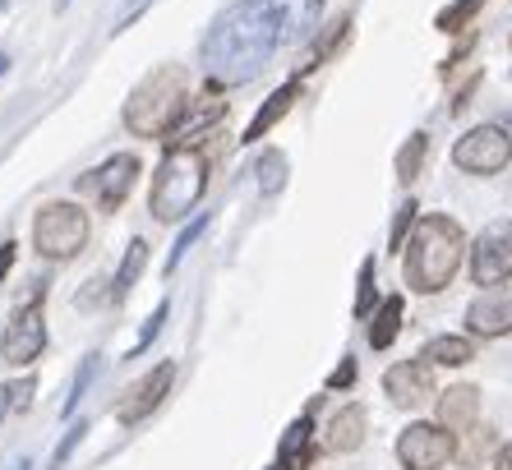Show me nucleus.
Returning <instances> with one entry per match:
<instances>
[{"mask_svg":"<svg viewBox=\"0 0 512 470\" xmlns=\"http://www.w3.org/2000/svg\"><path fill=\"white\" fill-rule=\"evenodd\" d=\"M319 24V0H236L203 37V70L217 83H250L277 51Z\"/></svg>","mask_w":512,"mask_h":470,"instance_id":"f257e3e1","label":"nucleus"},{"mask_svg":"<svg viewBox=\"0 0 512 470\" xmlns=\"http://www.w3.org/2000/svg\"><path fill=\"white\" fill-rule=\"evenodd\" d=\"M466 259V235L453 217H443V212H429L420 217L411 240H406V263H402V277L411 291L420 295H439L443 286L457 277Z\"/></svg>","mask_w":512,"mask_h":470,"instance_id":"f03ea898","label":"nucleus"},{"mask_svg":"<svg viewBox=\"0 0 512 470\" xmlns=\"http://www.w3.org/2000/svg\"><path fill=\"white\" fill-rule=\"evenodd\" d=\"M208 171H213V157H208L203 143L167 148V157H162L153 176V194H148V208H153L157 222H185V212L199 208L203 189H208Z\"/></svg>","mask_w":512,"mask_h":470,"instance_id":"7ed1b4c3","label":"nucleus"},{"mask_svg":"<svg viewBox=\"0 0 512 470\" xmlns=\"http://www.w3.org/2000/svg\"><path fill=\"white\" fill-rule=\"evenodd\" d=\"M185 74L176 65H157L153 74H143L134 83L130 102H125V130L139 139H167L176 116L185 111Z\"/></svg>","mask_w":512,"mask_h":470,"instance_id":"20e7f679","label":"nucleus"},{"mask_svg":"<svg viewBox=\"0 0 512 470\" xmlns=\"http://www.w3.org/2000/svg\"><path fill=\"white\" fill-rule=\"evenodd\" d=\"M88 231H93V222L79 203H42L33 217V249L42 259L70 263L88 249Z\"/></svg>","mask_w":512,"mask_h":470,"instance_id":"39448f33","label":"nucleus"},{"mask_svg":"<svg viewBox=\"0 0 512 470\" xmlns=\"http://www.w3.org/2000/svg\"><path fill=\"white\" fill-rule=\"evenodd\" d=\"M42 295H47V282H37L33 300L19 305L0 332V360L5 365H33L37 355L47 351V323H42Z\"/></svg>","mask_w":512,"mask_h":470,"instance_id":"423d86ee","label":"nucleus"},{"mask_svg":"<svg viewBox=\"0 0 512 470\" xmlns=\"http://www.w3.org/2000/svg\"><path fill=\"white\" fill-rule=\"evenodd\" d=\"M512 162V134L503 125H476L453 143V166L466 176H499Z\"/></svg>","mask_w":512,"mask_h":470,"instance_id":"0eeeda50","label":"nucleus"},{"mask_svg":"<svg viewBox=\"0 0 512 470\" xmlns=\"http://www.w3.org/2000/svg\"><path fill=\"white\" fill-rule=\"evenodd\" d=\"M139 171L143 166H139L134 153H111L102 166H93L88 176H79V194H88V199L97 203V212H116L120 203L130 199Z\"/></svg>","mask_w":512,"mask_h":470,"instance_id":"6e6552de","label":"nucleus"},{"mask_svg":"<svg viewBox=\"0 0 512 470\" xmlns=\"http://www.w3.org/2000/svg\"><path fill=\"white\" fill-rule=\"evenodd\" d=\"M508 277H512V222L499 217L471 245V282L489 291V286H503Z\"/></svg>","mask_w":512,"mask_h":470,"instance_id":"1a4fd4ad","label":"nucleus"},{"mask_svg":"<svg viewBox=\"0 0 512 470\" xmlns=\"http://www.w3.org/2000/svg\"><path fill=\"white\" fill-rule=\"evenodd\" d=\"M457 457V434L443 424H411L397 438V461L406 470H443Z\"/></svg>","mask_w":512,"mask_h":470,"instance_id":"9d476101","label":"nucleus"},{"mask_svg":"<svg viewBox=\"0 0 512 470\" xmlns=\"http://www.w3.org/2000/svg\"><path fill=\"white\" fill-rule=\"evenodd\" d=\"M171 383H176V360H162L157 369H148V374L134 383L130 392H125V401L116 406V420L120 424H139L148 420V415L162 406V401L171 397Z\"/></svg>","mask_w":512,"mask_h":470,"instance_id":"9b49d317","label":"nucleus"},{"mask_svg":"<svg viewBox=\"0 0 512 470\" xmlns=\"http://www.w3.org/2000/svg\"><path fill=\"white\" fill-rule=\"evenodd\" d=\"M383 392H388L393 406L416 411L429 397H439V392H434V365H429L425 355H420V360H402V365H393L383 374Z\"/></svg>","mask_w":512,"mask_h":470,"instance_id":"f8f14e48","label":"nucleus"},{"mask_svg":"<svg viewBox=\"0 0 512 470\" xmlns=\"http://www.w3.org/2000/svg\"><path fill=\"white\" fill-rule=\"evenodd\" d=\"M222 120H227V102H222V97H190V102H185V111H180L176 116V125H171L167 130V148H190V143H199L203 134L213 130V125H222Z\"/></svg>","mask_w":512,"mask_h":470,"instance_id":"ddd939ff","label":"nucleus"},{"mask_svg":"<svg viewBox=\"0 0 512 470\" xmlns=\"http://www.w3.org/2000/svg\"><path fill=\"white\" fill-rule=\"evenodd\" d=\"M466 328H471V337H508L512 332V291L489 286L485 295H476V300L466 305Z\"/></svg>","mask_w":512,"mask_h":470,"instance_id":"4468645a","label":"nucleus"},{"mask_svg":"<svg viewBox=\"0 0 512 470\" xmlns=\"http://www.w3.org/2000/svg\"><path fill=\"white\" fill-rule=\"evenodd\" d=\"M365 424H370V415H365V406H342V411L328 420V429H323V447L328 452H356L360 443H365Z\"/></svg>","mask_w":512,"mask_h":470,"instance_id":"2eb2a0df","label":"nucleus"},{"mask_svg":"<svg viewBox=\"0 0 512 470\" xmlns=\"http://www.w3.org/2000/svg\"><path fill=\"white\" fill-rule=\"evenodd\" d=\"M476 415H480V392L476 388H448L439 397V424L443 429H453V434H466V429H476Z\"/></svg>","mask_w":512,"mask_h":470,"instance_id":"dca6fc26","label":"nucleus"},{"mask_svg":"<svg viewBox=\"0 0 512 470\" xmlns=\"http://www.w3.org/2000/svg\"><path fill=\"white\" fill-rule=\"evenodd\" d=\"M296 97H300V83H296V79H291V83H282V88H277V93H273V97H268V102L259 106V116H254L250 125H245V139H240V143H259L263 134L273 130L277 120H282L286 111L296 106Z\"/></svg>","mask_w":512,"mask_h":470,"instance_id":"f3484780","label":"nucleus"},{"mask_svg":"<svg viewBox=\"0 0 512 470\" xmlns=\"http://www.w3.org/2000/svg\"><path fill=\"white\" fill-rule=\"evenodd\" d=\"M310 443H314V415L305 411L300 420H291V429L282 434V443H277V461L282 466H310Z\"/></svg>","mask_w":512,"mask_h":470,"instance_id":"a211bd4d","label":"nucleus"},{"mask_svg":"<svg viewBox=\"0 0 512 470\" xmlns=\"http://www.w3.org/2000/svg\"><path fill=\"white\" fill-rule=\"evenodd\" d=\"M143 268H148V240L134 235L130 249H125V259H120V268H116V277H111V300H116V305L130 295V286L143 277Z\"/></svg>","mask_w":512,"mask_h":470,"instance_id":"6ab92c4d","label":"nucleus"},{"mask_svg":"<svg viewBox=\"0 0 512 470\" xmlns=\"http://www.w3.org/2000/svg\"><path fill=\"white\" fill-rule=\"evenodd\" d=\"M420 355H425L429 365L457 369V365H471V360H476V341L471 337H434V341H425V351Z\"/></svg>","mask_w":512,"mask_h":470,"instance_id":"aec40b11","label":"nucleus"},{"mask_svg":"<svg viewBox=\"0 0 512 470\" xmlns=\"http://www.w3.org/2000/svg\"><path fill=\"white\" fill-rule=\"evenodd\" d=\"M402 332V295H388L379 309H374V323H370V346L374 351H388Z\"/></svg>","mask_w":512,"mask_h":470,"instance_id":"412c9836","label":"nucleus"},{"mask_svg":"<svg viewBox=\"0 0 512 470\" xmlns=\"http://www.w3.org/2000/svg\"><path fill=\"white\" fill-rule=\"evenodd\" d=\"M425 157H429V134H411V139L402 143V153H397V180L402 185H411V180L425 171Z\"/></svg>","mask_w":512,"mask_h":470,"instance_id":"4be33fe9","label":"nucleus"},{"mask_svg":"<svg viewBox=\"0 0 512 470\" xmlns=\"http://www.w3.org/2000/svg\"><path fill=\"white\" fill-rule=\"evenodd\" d=\"M254 176H259V194H263V199H273L277 189L286 185V153L268 148V153L254 162Z\"/></svg>","mask_w":512,"mask_h":470,"instance_id":"5701e85b","label":"nucleus"},{"mask_svg":"<svg viewBox=\"0 0 512 470\" xmlns=\"http://www.w3.org/2000/svg\"><path fill=\"white\" fill-rule=\"evenodd\" d=\"M208 222H213V212H199L194 222H185V226H180L176 245H171V254H167V268H162V272H167V277L180 268V263H185V254H190V245H194V240H199L203 231H208Z\"/></svg>","mask_w":512,"mask_h":470,"instance_id":"b1692460","label":"nucleus"},{"mask_svg":"<svg viewBox=\"0 0 512 470\" xmlns=\"http://www.w3.org/2000/svg\"><path fill=\"white\" fill-rule=\"evenodd\" d=\"M93 378H97V355H88L84 365H79V374H74V383H70V397L60 401V415L70 420L74 411H79V401L88 397V388H93Z\"/></svg>","mask_w":512,"mask_h":470,"instance_id":"393cba45","label":"nucleus"},{"mask_svg":"<svg viewBox=\"0 0 512 470\" xmlns=\"http://www.w3.org/2000/svg\"><path fill=\"white\" fill-rule=\"evenodd\" d=\"M88 438V420H74L70 429H65V438L56 443V452H51V461H47V470H65V461L74 457V447Z\"/></svg>","mask_w":512,"mask_h":470,"instance_id":"a878e982","label":"nucleus"},{"mask_svg":"<svg viewBox=\"0 0 512 470\" xmlns=\"http://www.w3.org/2000/svg\"><path fill=\"white\" fill-rule=\"evenodd\" d=\"M167 314H171V300H162V305H157L153 314L143 318V332H139V337H134V346H130V360H134V355H143V351H148V346H153V341H157V332H162V323H167Z\"/></svg>","mask_w":512,"mask_h":470,"instance_id":"bb28decb","label":"nucleus"},{"mask_svg":"<svg viewBox=\"0 0 512 470\" xmlns=\"http://www.w3.org/2000/svg\"><path fill=\"white\" fill-rule=\"evenodd\" d=\"M480 5H485V0H453V5L439 14V28H443V33H457V28H466L471 19H476Z\"/></svg>","mask_w":512,"mask_h":470,"instance_id":"cd10ccee","label":"nucleus"},{"mask_svg":"<svg viewBox=\"0 0 512 470\" xmlns=\"http://www.w3.org/2000/svg\"><path fill=\"white\" fill-rule=\"evenodd\" d=\"M374 309V259L360 263V286H356V318H365Z\"/></svg>","mask_w":512,"mask_h":470,"instance_id":"c85d7f7f","label":"nucleus"},{"mask_svg":"<svg viewBox=\"0 0 512 470\" xmlns=\"http://www.w3.org/2000/svg\"><path fill=\"white\" fill-rule=\"evenodd\" d=\"M416 212H420L416 203H402V208H397V217H393V235H388V245H393V249H406V231H411V226L420 222Z\"/></svg>","mask_w":512,"mask_h":470,"instance_id":"c756f323","label":"nucleus"},{"mask_svg":"<svg viewBox=\"0 0 512 470\" xmlns=\"http://www.w3.org/2000/svg\"><path fill=\"white\" fill-rule=\"evenodd\" d=\"M356 383V360H342V365L328 374V388H351Z\"/></svg>","mask_w":512,"mask_h":470,"instance_id":"7c9ffc66","label":"nucleus"},{"mask_svg":"<svg viewBox=\"0 0 512 470\" xmlns=\"http://www.w3.org/2000/svg\"><path fill=\"white\" fill-rule=\"evenodd\" d=\"M14 254H19V245H14V240H5V245H0V282L10 277V268H14Z\"/></svg>","mask_w":512,"mask_h":470,"instance_id":"2f4dec72","label":"nucleus"},{"mask_svg":"<svg viewBox=\"0 0 512 470\" xmlns=\"http://www.w3.org/2000/svg\"><path fill=\"white\" fill-rule=\"evenodd\" d=\"M14 411V383H0V420Z\"/></svg>","mask_w":512,"mask_h":470,"instance_id":"473e14b6","label":"nucleus"},{"mask_svg":"<svg viewBox=\"0 0 512 470\" xmlns=\"http://www.w3.org/2000/svg\"><path fill=\"white\" fill-rule=\"evenodd\" d=\"M143 5H148V0H130V5H125V14H120V24H116V33L120 28H130V14H139Z\"/></svg>","mask_w":512,"mask_h":470,"instance_id":"72a5a7b5","label":"nucleus"},{"mask_svg":"<svg viewBox=\"0 0 512 470\" xmlns=\"http://www.w3.org/2000/svg\"><path fill=\"white\" fill-rule=\"evenodd\" d=\"M494 470H512V443L499 447V457H494Z\"/></svg>","mask_w":512,"mask_h":470,"instance_id":"f704fd0d","label":"nucleus"},{"mask_svg":"<svg viewBox=\"0 0 512 470\" xmlns=\"http://www.w3.org/2000/svg\"><path fill=\"white\" fill-rule=\"evenodd\" d=\"M10 65H14V60L5 56V51H0V79H5V74H10Z\"/></svg>","mask_w":512,"mask_h":470,"instance_id":"c9c22d12","label":"nucleus"},{"mask_svg":"<svg viewBox=\"0 0 512 470\" xmlns=\"http://www.w3.org/2000/svg\"><path fill=\"white\" fill-rule=\"evenodd\" d=\"M14 470H33V461H19V466H14Z\"/></svg>","mask_w":512,"mask_h":470,"instance_id":"e433bc0d","label":"nucleus"},{"mask_svg":"<svg viewBox=\"0 0 512 470\" xmlns=\"http://www.w3.org/2000/svg\"><path fill=\"white\" fill-rule=\"evenodd\" d=\"M5 10H10V0H0V14H5Z\"/></svg>","mask_w":512,"mask_h":470,"instance_id":"4c0bfd02","label":"nucleus"},{"mask_svg":"<svg viewBox=\"0 0 512 470\" xmlns=\"http://www.w3.org/2000/svg\"><path fill=\"white\" fill-rule=\"evenodd\" d=\"M268 470H291V466H282V461H277V466H268Z\"/></svg>","mask_w":512,"mask_h":470,"instance_id":"58836bf2","label":"nucleus"},{"mask_svg":"<svg viewBox=\"0 0 512 470\" xmlns=\"http://www.w3.org/2000/svg\"><path fill=\"white\" fill-rule=\"evenodd\" d=\"M310 470H323V466H310Z\"/></svg>","mask_w":512,"mask_h":470,"instance_id":"ea45409f","label":"nucleus"}]
</instances>
